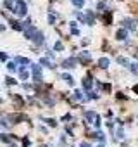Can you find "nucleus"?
Returning a JSON list of instances; mask_svg holds the SVG:
<instances>
[{
    "label": "nucleus",
    "mask_w": 138,
    "mask_h": 147,
    "mask_svg": "<svg viewBox=\"0 0 138 147\" xmlns=\"http://www.w3.org/2000/svg\"><path fill=\"white\" fill-rule=\"evenodd\" d=\"M98 66L104 67V69H107V67H109V59H107V57H100V59H98Z\"/></svg>",
    "instance_id": "obj_10"
},
{
    "label": "nucleus",
    "mask_w": 138,
    "mask_h": 147,
    "mask_svg": "<svg viewBox=\"0 0 138 147\" xmlns=\"http://www.w3.org/2000/svg\"><path fill=\"white\" fill-rule=\"evenodd\" d=\"M54 49H55V50H62V49H64V43H62V42H57V43L54 45Z\"/></svg>",
    "instance_id": "obj_23"
},
{
    "label": "nucleus",
    "mask_w": 138,
    "mask_h": 147,
    "mask_svg": "<svg viewBox=\"0 0 138 147\" xmlns=\"http://www.w3.org/2000/svg\"><path fill=\"white\" fill-rule=\"evenodd\" d=\"M76 64H78V62H76V59H74V57H71V59H64V61H62V66H64V67H67V69L76 67Z\"/></svg>",
    "instance_id": "obj_5"
},
{
    "label": "nucleus",
    "mask_w": 138,
    "mask_h": 147,
    "mask_svg": "<svg viewBox=\"0 0 138 147\" xmlns=\"http://www.w3.org/2000/svg\"><path fill=\"white\" fill-rule=\"evenodd\" d=\"M5 80H7V85H16V83H17V82H16L14 78H11V76H7Z\"/></svg>",
    "instance_id": "obj_24"
},
{
    "label": "nucleus",
    "mask_w": 138,
    "mask_h": 147,
    "mask_svg": "<svg viewBox=\"0 0 138 147\" xmlns=\"http://www.w3.org/2000/svg\"><path fill=\"white\" fill-rule=\"evenodd\" d=\"M104 23H105V24H111V23H112V14H111L109 11H107V14H104Z\"/></svg>",
    "instance_id": "obj_14"
},
{
    "label": "nucleus",
    "mask_w": 138,
    "mask_h": 147,
    "mask_svg": "<svg viewBox=\"0 0 138 147\" xmlns=\"http://www.w3.org/2000/svg\"><path fill=\"white\" fill-rule=\"evenodd\" d=\"M33 42H35L36 45H42V43H43V35H42L40 31H36V35L33 36Z\"/></svg>",
    "instance_id": "obj_9"
},
{
    "label": "nucleus",
    "mask_w": 138,
    "mask_h": 147,
    "mask_svg": "<svg viewBox=\"0 0 138 147\" xmlns=\"http://www.w3.org/2000/svg\"><path fill=\"white\" fill-rule=\"evenodd\" d=\"M0 138H2V142H5V144H9V142H11V138H9L7 135H0Z\"/></svg>",
    "instance_id": "obj_27"
},
{
    "label": "nucleus",
    "mask_w": 138,
    "mask_h": 147,
    "mask_svg": "<svg viewBox=\"0 0 138 147\" xmlns=\"http://www.w3.org/2000/svg\"><path fill=\"white\" fill-rule=\"evenodd\" d=\"M92 85H93V80L92 78H83V87H85V90H92Z\"/></svg>",
    "instance_id": "obj_7"
},
{
    "label": "nucleus",
    "mask_w": 138,
    "mask_h": 147,
    "mask_svg": "<svg viewBox=\"0 0 138 147\" xmlns=\"http://www.w3.org/2000/svg\"><path fill=\"white\" fill-rule=\"evenodd\" d=\"M98 95L97 94H93V92H88V95H86V99H97Z\"/></svg>",
    "instance_id": "obj_29"
},
{
    "label": "nucleus",
    "mask_w": 138,
    "mask_h": 147,
    "mask_svg": "<svg viewBox=\"0 0 138 147\" xmlns=\"http://www.w3.org/2000/svg\"><path fill=\"white\" fill-rule=\"evenodd\" d=\"M73 4H74L76 7H83V5H85V0H73Z\"/></svg>",
    "instance_id": "obj_21"
},
{
    "label": "nucleus",
    "mask_w": 138,
    "mask_h": 147,
    "mask_svg": "<svg viewBox=\"0 0 138 147\" xmlns=\"http://www.w3.org/2000/svg\"><path fill=\"white\" fill-rule=\"evenodd\" d=\"M35 35H36V28H35V26H31V24L24 26V36H26V38L33 40V36H35Z\"/></svg>",
    "instance_id": "obj_4"
},
{
    "label": "nucleus",
    "mask_w": 138,
    "mask_h": 147,
    "mask_svg": "<svg viewBox=\"0 0 138 147\" xmlns=\"http://www.w3.org/2000/svg\"><path fill=\"white\" fill-rule=\"evenodd\" d=\"M78 61H81L83 64H88V62H92V54L88 50H83L78 54Z\"/></svg>",
    "instance_id": "obj_2"
},
{
    "label": "nucleus",
    "mask_w": 138,
    "mask_h": 147,
    "mask_svg": "<svg viewBox=\"0 0 138 147\" xmlns=\"http://www.w3.org/2000/svg\"><path fill=\"white\" fill-rule=\"evenodd\" d=\"M126 36H128V31L126 30H117V33H116V38L117 40L123 42V40H126Z\"/></svg>",
    "instance_id": "obj_6"
},
{
    "label": "nucleus",
    "mask_w": 138,
    "mask_h": 147,
    "mask_svg": "<svg viewBox=\"0 0 138 147\" xmlns=\"http://www.w3.org/2000/svg\"><path fill=\"white\" fill-rule=\"evenodd\" d=\"M48 23H50V24L55 23V16H54V14H48Z\"/></svg>",
    "instance_id": "obj_28"
},
{
    "label": "nucleus",
    "mask_w": 138,
    "mask_h": 147,
    "mask_svg": "<svg viewBox=\"0 0 138 147\" xmlns=\"http://www.w3.org/2000/svg\"><path fill=\"white\" fill-rule=\"evenodd\" d=\"M47 123H48V125H50V126H55V125H57V123H55V121H54V119H47Z\"/></svg>",
    "instance_id": "obj_31"
},
{
    "label": "nucleus",
    "mask_w": 138,
    "mask_h": 147,
    "mask_svg": "<svg viewBox=\"0 0 138 147\" xmlns=\"http://www.w3.org/2000/svg\"><path fill=\"white\" fill-rule=\"evenodd\" d=\"M133 90H135V92L138 94V85H135V87H133Z\"/></svg>",
    "instance_id": "obj_34"
},
{
    "label": "nucleus",
    "mask_w": 138,
    "mask_h": 147,
    "mask_svg": "<svg viewBox=\"0 0 138 147\" xmlns=\"http://www.w3.org/2000/svg\"><path fill=\"white\" fill-rule=\"evenodd\" d=\"M40 62H42L43 66H47V67H55V66H54V62H52L50 59H47V57H43V59H40Z\"/></svg>",
    "instance_id": "obj_13"
},
{
    "label": "nucleus",
    "mask_w": 138,
    "mask_h": 147,
    "mask_svg": "<svg viewBox=\"0 0 138 147\" xmlns=\"http://www.w3.org/2000/svg\"><path fill=\"white\" fill-rule=\"evenodd\" d=\"M11 24H12V28H14L16 31H23V24H21V23H17V21H12Z\"/></svg>",
    "instance_id": "obj_16"
},
{
    "label": "nucleus",
    "mask_w": 138,
    "mask_h": 147,
    "mask_svg": "<svg viewBox=\"0 0 138 147\" xmlns=\"http://www.w3.org/2000/svg\"><path fill=\"white\" fill-rule=\"evenodd\" d=\"M19 76H21V80H26V78H28V71H26L24 67L19 69Z\"/></svg>",
    "instance_id": "obj_17"
},
{
    "label": "nucleus",
    "mask_w": 138,
    "mask_h": 147,
    "mask_svg": "<svg viewBox=\"0 0 138 147\" xmlns=\"http://www.w3.org/2000/svg\"><path fill=\"white\" fill-rule=\"evenodd\" d=\"M86 23H88V24H93V23H95V14H93V12H88V16H86Z\"/></svg>",
    "instance_id": "obj_15"
},
{
    "label": "nucleus",
    "mask_w": 138,
    "mask_h": 147,
    "mask_svg": "<svg viewBox=\"0 0 138 147\" xmlns=\"http://www.w3.org/2000/svg\"><path fill=\"white\" fill-rule=\"evenodd\" d=\"M16 62H19V64H29V59H26V57H16Z\"/></svg>",
    "instance_id": "obj_18"
},
{
    "label": "nucleus",
    "mask_w": 138,
    "mask_h": 147,
    "mask_svg": "<svg viewBox=\"0 0 138 147\" xmlns=\"http://www.w3.org/2000/svg\"><path fill=\"white\" fill-rule=\"evenodd\" d=\"M74 97H76L78 100H83V92H81V90H76V92H74Z\"/></svg>",
    "instance_id": "obj_22"
},
{
    "label": "nucleus",
    "mask_w": 138,
    "mask_h": 147,
    "mask_svg": "<svg viewBox=\"0 0 138 147\" xmlns=\"http://www.w3.org/2000/svg\"><path fill=\"white\" fill-rule=\"evenodd\" d=\"M5 5L7 9H11L12 12H16L17 16H26V4L23 0H5Z\"/></svg>",
    "instance_id": "obj_1"
},
{
    "label": "nucleus",
    "mask_w": 138,
    "mask_h": 147,
    "mask_svg": "<svg viewBox=\"0 0 138 147\" xmlns=\"http://www.w3.org/2000/svg\"><path fill=\"white\" fill-rule=\"evenodd\" d=\"M31 69H33V80H35L36 83H40V82H42V69H40V66L31 64Z\"/></svg>",
    "instance_id": "obj_3"
},
{
    "label": "nucleus",
    "mask_w": 138,
    "mask_h": 147,
    "mask_svg": "<svg viewBox=\"0 0 138 147\" xmlns=\"http://www.w3.org/2000/svg\"><path fill=\"white\" fill-rule=\"evenodd\" d=\"M7 69H9V71H16V64H14V62H9V64H7Z\"/></svg>",
    "instance_id": "obj_25"
},
{
    "label": "nucleus",
    "mask_w": 138,
    "mask_h": 147,
    "mask_svg": "<svg viewBox=\"0 0 138 147\" xmlns=\"http://www.w3.org/2000/svg\"><path fill=\"white\" fill-rule=\"evenodd\" d=\"M62 80H66V83H67V85H71V87L74 85V78H73L71 75H62Z\"/></svg>",
    "instance_id": "obj_11"
},
{
    "label": "nucleus",
    "mask_w": 138,
    "mask_h": 147,
    "mask_svg": "<svg viewBox=\"0 0 138 147\" xmlns=\"http://www.w3.org/2000/svg\"><path fill=\"white\" fill-rule=\"evenodd\" d=\"M81 147H90V145H88L86 142H83V144H81Z\"/></svg>",
    "instance_id": "obj_35"
},
{
    "label": "nucleus",
    "mask_w": 138,
    "mask_h": 147,
    "mask_svg": "<svg viewBox=\"0 0 138 147\" xmlns=\"http://www.w3.org/2000/svg\"><path fill=\"white\" fill-rule=\"evenodd\" d=\"M124 135H123V130H117V138H123Z\"/></svg>",
    "instance_id": "obj_32"
},
{
    "label": "nucleus",
    "mask_w": 138,
    "mask_h": 147,
    "mask_svg": "<svg viewBox=\"0 0 138 147\" xmlns=\"http://www.w3.org/2000/svg\"><path fill=\"white\" fill-rule=\"evenodd\" d=\"M117 64H123V66H128L129 62H128V59H126V57H117Z\"/></svg>",
    "instance_id": "obj_19"
},
{
    "label": "nucleus",
    "mask_w": 138,
    "mask_h": 147,
    "mask_svg": "<svg viewBox=\"0 0 138 147\" xmlns=\"http://www.w3.org/2000/svg\"><path fill=\"white\" fill-rule=\"evenodd\" d=\"M9 119H11L12 123H19V121H23V119H26V118H24L23 114H11Z\"/></svg>",
    "instance_id": "obj_8"
},
{
    "label": "nucleus",
    "mask_w": 138,
    "mask_h": 147,
    "mask_svg": "<svg viewBox=\"0 0 138 147\" xmlns=\"http://www.w3.org/2000/svg\"><path fill=\"white\" fill-rule=\"evenodd\" d=\"M124 24H126L128 30H136V24H135V21H131V19H124Z\"/></svg>",
    "instance_id": "obj_12"
},
{
    "label": "nucleus",
    "mask_w": 138,
    "mask_h": 147,
    "mask_svg": "<svg viewBox=\"0 0 138 147\" xmlns=\"http://www.w3.org/2000/svg\"><path fill=\"white\" fill-rule=\"evenodd\" d=\"M76 18H78L80 21H83V23L86 21V19H85V16H83V14H80V12H76Z\"/></svg>",
    "instance_id": "obj_30"
},
{
    "label": "nucleus",
    "mask_w": 138,
    "mask_h": 147,
    "mask_svg": "<svg viewBox=\"0 0 138 147\" xmlns=\"http://www.w3.org/2000/svg\"><path fill=\"white\" fill-rule=\"evenodd\" d=\"M85 118H86V121H92V119H95V114L90 113V111H86V113H85Z\"/></svg>",
    "instance_id": "obj_20"
},
{
    "label": "nucleus",
    "mask_w": 138,
    "mask_h": 147,
    "mask_svg": "<svg viewBox=\"0 0 138 147\" xmlns=\"http://www.w3.org/2000/svg\"><path fill=\"white\" fill-rule=\"evenodd\" d=\"M0 59H2V61H5V59H7V55H5L4 52H0Z\"/></svg>",
    "instance_id": "obj_33"
},
{
    "label": "nucleus",
    "mask_w": 138,
    "mask_h": 147,
    "mask_svg": "<svg viewBox=\"0 0 138 147\" xmlns=\"http://www.w3.org/2000/svg\"><path fill=\"white\" fill-rule=\"evenodd\" d=\"M93 123H95V126L98 128V126H100V123H102V119H100V116H95V121H93Z\"/></svg>",
    "instance_id": "obj_26"
}]
</instances>
